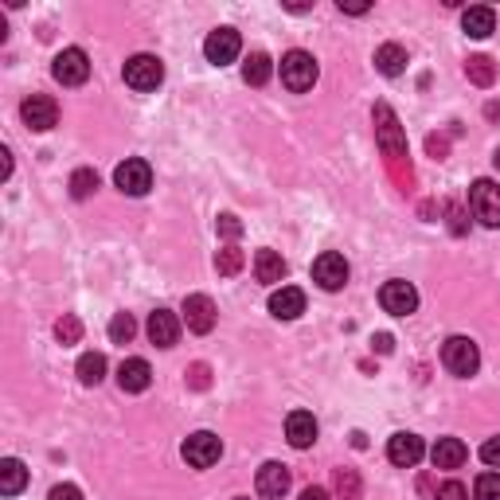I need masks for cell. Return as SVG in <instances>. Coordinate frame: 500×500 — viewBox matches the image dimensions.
I'll list each match as a JSON object with an SVG mask.
<instances>
[{
	"label": "cell",
	"mask_w": 500,
	"mask_h": 500,
	"mask_svg": "<svg viewBox=\"0 0 500 500\" xmlns=\"http://www.w3.org/2000/svg\"><path fill=\"white\" fill-rule=\"evenodd\" d=\"M434 500H469V489L461 481H446L442 489H438V496Z\"/></svg>",
	"instance_id": "35"
},
{
	"label": "cell",
	"mask_w": 500,
	"mask_h": 500,
	"mask_svg": "<svg viewBox=\"0 0 500 500\" xmlns=\"http://www.w3.org/2000/svg\"><path fill=\"white\" fill-rule=\"evenodd\" d=\"M379 305H384L391 317H411L414 309H419V290L403 278H391L384 290H379Z\"/></svg>",
	"instance_id": "8"
},
{
	"label": "cell",
	"mask_w": 500,
	"mask_h": 500,
	"mask_svg": "<svg viewBox=\"0 0 500 500\" xmlns=\"http://www.w3.org/2000/svg\"><path fill=\"white\" fill-rule=\"evenodd\" d=\"M55 340L59 344H79L82 340V320L75 313H63L55 320Z\"/></svg>",
	"instance_id": "29"
},
{
	"label": "cell",
	"mask_w": 500,
	"mask_h": 500,
	"mask_svg": "<svg viewBox=\"0 0 500 500\" xmlns=\"http://www.w3.org/2000/svg\"><path fill=\"white\" fill-rule=\"evenodd\" d=\"M387 458H391V466H399V469H414L419 461L426 458V446H422V438L419 434H391V442H387Z\"/></svg>",
	"instance_id": "14"
},
{
	"label": "cell",
	"mask_w": 500,
	"mask_h": 500,
	"mask_svg": "<svg viewBox=\"0 0 500 500\" xmlns=\"http://www.w3.org/2000/svg\"><path fill=\"white\" fill-rule=\"evenodd\" d=\"M51 75H55V82H63V87H82V82L90 79L87 51H82V47H67V51H59L55 63H51Z\"/></svg>",
	"instance_id": "6"
},
{
	"label": "cell",
	"mask_w": 500,
	"mask_h": 500,
	"mask_svg": "<svg viewBox=\"0 0 500 500\" xmlns=\"http://www.w3.org/2000/svg\"><path fill=\"white\" fill-rule=\"evenodd\" d=\"M125 87H134L141 94H149V90H157L161 82H164V63L157 55H134V59H125Z\"/></svg>",
	"instance_id": "3"
},
{
	"label": "cell",
	"mask_w": 500,
	"mask_h": 500,
	"mask_svg": "<svg viewBox=\"0 0 500 500\" xmlns=\"http://www.w3.org/2000/svg\"><path fill=\"white\" fill-rule=\"evenodd\" d=\"M216 231L223 235V239H239V235H243V223H239V216H231V211H227V216L216 219Z\"/></svg>",
	"instance_id": "34"
},
{
	"label": "cell",
	"mask_w": 500,
	"mask_h": 500,
	"mask_svg": "<svg viewBox=\"0 0 500 500\" xmlns=\"http://www.w3.org/2000/svg\"><path fill=\"white\" fill-rule=\"evenodd\" d=\"M290 485H293V477H290V469H285L282 461H266V466L258 469V477H255V489H258L262 500H282L285 493H290Z\"/></svg>",
	"instance_id": "15"
},
{
	"label": "cell",
	"mask_w": 500,
	"mask_h": 500,
	"mask_svg": "<svg viewBox=\"0 0 500 500\" xmlns=\"http://www.w3.org/2000/svg\"><path fill=\"white\" fill-rule=\"evenodd\" d=\"M466 75H469V82H477V87H493V82H496V63L489 55H473L466 63Z\"/></svg>",
	"instance_id": "27"
},
{
	"label": "cell",
	"mask_w": 500,
	"mask_h": 500,
	"mask_svg": "<svg viewBox=\"0 0 500 500\" xmlns=\"http://www.w3.org/2000/svg\"><path fill=\"white\" fill-rule=\"evenodd\" d=\"M473 500H500V473H481L473 481Z\"/></svg>",
	"instance_id": "32"
},
{
	"label": "cell",
	"mask_w": 500,
	"mask_h": 500,
	"mask_svg": "<svg viewBox=\"0 0 500 500\" xmlns=\"http://www.w3.org/2000/svg\"><path fill=\"white\" fill-rule=\"evenodd\" d=\"M145 332H149V340L157 344V348H172V344L181 340V320H176L172 309H153Z\"/></svg>",
	"instance_id": "16"
},
{
	"label": "cell",
	"mask_w": 500,
	"mask_h": 500,
	"mask_svg": "<svg viewBox=\"0 0 500 500\" xmlns=\"http://www.w3.org/2000/svg\"><path fill=\"white\" fill-rule=\"evenodd\" d=\"M255 278L262 285H278L285 278V258L278 255V250H258L255 255Z\"/></svg>",
	"instance_id": "22"
},
{
	"label": "cell",
	"mask_w": 500,
	"mask_h": 500,
	"mask_svg": "<svg viewBox=\"0 0 500 500\" xmlns=\"http://www.w3.org/2000/svg\"><path fill=\"white\" fill-rule=\"evenodd\" d=\"M461 32L473 35V40H485V35L496 32V12L489 5H473L461 12Z\"/></svg>",
	"instance_id": "21"
},
{
	"label": "cell",
	"mask_w": 500,
	"mask_h": 500,
	"mask_svg": "<svg viewBox=\"0 0 500 500\" xmlns=\"http://www.w3.org/2000/svg\"><path fill=\"white\" fill-rule=\"evenodd\" d=\"M20 114H23V122H28L35 134H47V129L59 125V106H55V98H47V94H32V98H23Z\"/></svg>",
	"instance_id": "13"
},
{
	"label": "cell",
	"mask_w": 500,
	"mask_h": 500,
	"mask_svg": "<svg viewBox=\"0 0 500 500\" xmlns=\"http://www.w3.org/2000/svg\"><path fill=\"white\" fill-rule=\"evenodd\" d=\"M301 500H329V489H320V485H309L301 493Z\"/></svg>",
	"instance_id": "40"
},
{
	"label": "cell",
	"mask_w": 500,
	"mask_h": 500,
	"mask_svg": "<svg viewBox=\"0 0 500 500\" xmlns=\"http://www.w3.org/2000/svg\"><path fill=\"white\" fill-rule=\"evenodd\" d=\"M375 137H379V149H384L387 157H407V137H403L399 117L387 102L375 106Z\"/></svg>",
	"instance_id": "4"
},
{
	"label": "cell",
	"mask_w": 500,
	"mask_h": 500,
	"mask_svg": "<svg viewBox=\"0 0 500 500\" xmlns=\"http://www.w3.org/2000/svg\"><path fill=\"white\" fill-rule=\"evenodd\" d=\"M481 461L489 469H500V438H489V442L481 446Z\"/></svg>",
	"instance_id": "36"
},
{
	"label": "cell",
	"mask_w": 500,
	"mask_h": 500,
	"mask_svg": "<svg viewBox=\"0 0 500 500\" xmlns=\"http://www.w3.org/2000/svg\"><path fill=\"white\" fill-rule=\"evenodd\" d=\"M192 384H196L199 391L208 387V367H204V364H196V367H192Z\"/></svg>",
	"instance_id": "39"
},
{
	"label": "cell",
	"mask_w": 500,
	"mask_h": 500,
	"mask_svg": "<svg viewBox=\"0 0 500 500\" xmlns=\"http://www.w3.org/2000/svg\"><path fill=\"white\" fill-rule=\"evenodd\" d=\"M375 70H379V75H387V79H399L403 70H407V51H403L399 43H384L375 51Z\"/></svg>",
	"instance_id": "23"
},
{
	"label": "cell",
	"mask_w": 500,
	"mask_h": 500,
	"mask_svg": "<svg viewBox=\"0 0 500 500\" xmlns=\"http://www.w3.org/2000/svg\"><path fill=\"white\" fill-rule=\"evenodd\" d=\"M184 325L188 332H196V337H208L211 329H216V301H211L208 293H192L184 297Z\"/></svg>",
	"instance_id": "12"
},
{
	"label": "cell",
	"mask_w": 500,
	"mask_h": 500,
	"mask_svg": "<svg viewBox=\"0 0 500 500\" xmlns=\"http://www.w3.org/2000/svg\"><path fill=\"white\" fill-rule=\"evenodd\" d=\"M270 313L278 320H297L305 313V293L297 285H282V290L270 293Z\"/></svg>",
	"instance_id": "18"
},
{
	"label": "cell",
	"mask_w": 500,
	"mask_h": 500,
	"mask_svg": "<svg viewBox=\"0 0 500 500\" xmlns=\"http://www.w3.org/2000/svg\"><path fill=\"white\" fill-rule=\"evenodd\" d=\"M493 164H496V172H500V149L493 153Z\"/></svg>",
	"instance_id": "43"
},
{
	"label": "cell",
	"mask_w": 500,
	"mask_h": 500,
	"mask_svg": "<svg viewBox=\"0 0 500 500\" xmlns=\"http://www.w3.org/2000/svg\"><path fill=\"white\" fill-rule=\"evenodd\" d=\"M94 192H98V172H94V169H75V172H70V196L90 199Z\"/></svg>",
	"instance_id": "28"
},
{
	"label": "cell",
	"mask_w": 500,
	"mask_h": 500,
	"mask_svg": "<svg viewBox=\"0 0 500 500\" xmlns=\"http://www.w3.org/2000/svg\"><path fill=\"white\" fill-rule=\"evenodd\" d=\"M47 500H82V493H79V485H55L47 493Z\"/></svg>",
	"instance_id": "37"
},
{
	"label": "cell",
	"mask_w": 500,
	"mask_h": 500,
	"mask_svg": "<svg viewBox=\"0 0 500 500\" xmlns=\"http://www.w3.org/2000/svg\"><path fill=\"white\" fill-rule=\"evenodd\" d=\"M273 75V59L266 51H255V55H246V63H243V79H246V87H266Z\"/></svg>",
	"instance_id": "25"
},
{
	"label": "cell",
	"mask_w": 500,
	"mask_h": 500,
	"mask_svg": "<svg viewBox=\"0 0 500 500\" xmlns=\"http://www.w3.org/2000/svg\"><path fill=\"white\" fill-rule=\"evenodd\" d=\"M282 87L285 90H293V94H305V90H313L317 87V75H320V67H317V59L309 55V51H285L282 55Z\"/></svg>",
	"instance_id": "1"
},
{
	"label": "cell",
	"mask_w": 500,
	"mask_h": 500,
	"mask_svg": "<svg viewBox=\"0 0 500 500\" xmlns=\"http://www.w3.org/2000/svg\"><path fill=\"white\" fill-rule=\"evenodd\" d=\"M485 114H489V117H500V106H496V102H489V106H485Z\"/></svg>",
	"instance_id": "42"
},
{
	"label": "cell",
	"mask_w": 500,
	"mask_h": 500,
	"mask_svg": "<svg viewBox=\"0 0 500 500\" xmlns=\"http://www.w3.org/2000/svg\"><path fill=\"white\" fill-rule=\"evenodd\" d=\"M469 208L485 227H500V184L496 181H473L469 188Z\"/></svg>",
	"instance_id": "5"
},
{
	"label": "cell",
	"mask_w": 500,
	"mask_h": 500,
	"mask_svg": "<svg viewBox=\"0 0 500 500\" xmlns=\"http://www.w3.org/2000/svg\"><path fill=\"white\" fill-rule=\"evenodd\" d=\"M134 332H137V320L129 317V313H114V320H110V340L114 344H129L134 340Z\"/></svg>",
	"instance_id": "31"
},
{
	"label": "cell",
	"mask_w": 500,
	"mask_h": 500,
	"mask_svg": "<svg viewBox=\"0 0 500 500\" xmlns=\"http://www.w3.org/2000/svg\"><path fill=\"white\" fill-rule=\"evenodd\" d=\"M23 485H28V469H23V461L20 458L0 461V493L16 496V493H23Z\"/></svg>",
	"instance_id": "24"
},
{
	"label": "cell",
	"mask_w": 500,
	"mask_h": 500,
	"mask_svg": "<svg viewBox=\"0 0 500 500\" xmlns=\"http://www.w3.org/2000/svg\"><path fill=\"white\" fill-rule=\"evenodd\" d=\"M235 500H246V496H235Z\"/></svg>",
	"instance_id": "44"
},
{
	"label": "cell",
	"mask_w": 500,
	"mask_h": 500,
	"mask_svg": "<svg viewBox=\"0 0 500 500\" xmlns=\"http://www.w3.org/2000/svg\"><path fill=\"white\" fill-rule=\"evenodd\" d=\"M243 262H246V258H243V250H239V246H223L219 255H216V270L223 273V278H231V273H239V270H243Z\"/></svg>",
	"instance_id": "30"
},
{
	"label": "cell",
	"mask_w": 500,
	"mask_h": 500,
	"mask_svg": "<svg viewBox=\"0 0 500 500\" xmlns=\"http://www.w3.org/2000/svg\"><path fill=\"white\" fill-rule=\"evenodd\" d=\"M239 51H243V40H239V32H235V28H216L204 40V55H208L211 67L235 63V59H239Z\"/></svg>",
	"instance_id": "9"
},
{
	"label": "cell",
	"mask_w": 500,
	"mask_h": 500,
	"mask_svg": "<svg viewBox=\"0 0 500 500\" xmlns=\"http://www.w3.org/2000/svg\"><path fill=\"white\" fill-rule=\"evenodd\" d=\"M285 438H290L293 449H309L317 442V419L309 411H293L290 419H285Z\"/></svg>",
	"instance_id": "19"
},
{
	"label": "cell",
	"mask_w": 500,
	"mask_h": 500,
	"mask_svg": "<svg viewBox=\"0 0 500 500\" xmlns=\"http://www.w3.org/2000/svg\"><path fill=\"white\" fill-rule=\"evenodd\" d=\"M449 231H454V235H466V211H461L458 204L449 208Z\"/></svg>",
	"instance_id": "38"
},
{
	"label": "cell",
	"mask_w": 500,
	"mask_h": 500,
	"mask_svg": "<svg viewBox=\"0 0 500 500\" xmlns=\"http://www.w3.org/2000/svg\"><path fill=\"white\" fill-rule=\"evenodd\" d=\"M79 384L82 387H98L102 379H106V356L102 352H87V356H79Z\"/></svg>",
	"instance_id": "26"
},
{
	"label": "cell",
	"mask_w": 500,
	"mask_h": 500,
	"mask_svg": "<svg viewBox=\"0 0 500 500\" xmlns=\"http://www.w3.org/2000/svg\"><path fill=\"white\" fill-rule=\"evenodd\" d=\"M367 8H372V5H344V0H340V12H348V16H364Z\"/></svg>",
	"instance_id": "41"
},
{
	"label": "cell",
	"mask_w": 500,
	"mask_h": 500,
	"mask_svg": "<svg viewBox=\"0 0 500 500\" xmlns=\"http://www.w3.org/2000/svg\"><path fill=\"white\" fill-rule=\"evenodd\" d=\"M114 184L122 188L125 196H145L149 188H153V169H149V161L129 157L125 164H117V169H114Z\"/></svg>",
	"instance_id": "10"
},
{
	"label": "cell",
	"mask_w": 500,
	"mask_h": 500,
	"mask_svg": "<svg viewBox=\"0 0 500 500\" xmlns=\"http://www.w3.org/2000/svg\"><path fill=\"white\" fill-rule=\"evenodd\" d=\"M466 458H469V449H466L461 438H438L434 449H431L434 469H461V466H466Z\"/></svg>",
	"instance_id": "20"
},
{
	"label": "cell",
	"mask_w": 500,
	"mask_h": 500,
	"mask_svg": "<svg viewBox=\"0 0 500 500\" xmlns=\"http://www.w3.org/2000/svg\"><path fill=\"white\" fill-rule=\"evenodd\" d=\"M153 384V367L141 360V356H129V360L117 364V387L129 391V395H141V391H149Z\"/></svg>",
	"instance_id": "17"
},
{
	"label": "cell",
	"mask_w": 500,
	"mask_h": 500,
	"mask_svg": "<svg viewBox=\"0 0 500 500\" xmlns=\"http://www.w3.org/2000/svg\"><path fill=\"white\" fill-rule=\"evenodd\" d=\"M181 454H184V461L192 469H211L216 461L223 458V442L211 431H199V434H192L188 442L181 446Z\"/></svg>",
	"instance_id": "7"
},
{
	"label": "cell",
	"mask_w": 500,
	"mask_h": 500,
	"mask_svg": "<svg viewBox=\"0 0 500 500\" xmlns=\"http://www.w3.org/2000/svg\"><path fill=\"white\" fill-rule=\"evenodd\" d=\"M337 493L344 500H356V496H360V477H356L352 469H337Z\"/></svg>",
	"instance_id": "33"
},
{
	"label": "cell",
	"mask_w": 500,
	"mask_h": 500,
	"mask_svg": "<svg viewBox=\"0 0 500 500\" xmlns=\"http://www.w3.org/2000/svg\"><path fill=\"white\" fill-rule=\"evenodd\" d=\"M442 364H446L449 375L469 379V375L481 367V352H477V344H473L469 337H449V340L442 344Z\"/></svg>",
	"instance_id": "2"
},
{
	"label": "cell",
	"mask_w": 500,
	"mask_h": 500,
	"mask_svg": "<svg viewBox=\"0 0 500 500\" xmlns=\"http://www.w3.org/2000/svg\"><path fill=\"white\" fill-rule=\"evenodd\" d=\"M313 282L320 285V290H329V293L344 290V282H348V262H344V255H337V250H325V255H317V262H313Z\"/></svg>",
	"instance_id": "11"
}]
</instances>
